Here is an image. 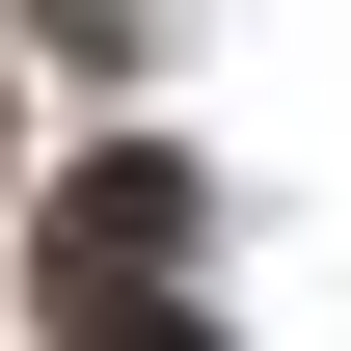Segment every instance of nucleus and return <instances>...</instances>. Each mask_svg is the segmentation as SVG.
<instances>
[{"label":"nucleus","mask_w":351,"mask_h":351,"mask_svg":"<svg viewBox=\"0 0 351 351\" xmlns=\"http://www.w3.org/2000/svg\"><path fill=\"white\" fill-rule=\"evenodd\" d=\"M27 243H54V324H135V298H162V243H189V162H82Z\"/></svg>","instance_id":"f257e3e1"},{"label":"nucleus","mask_w":351,"mask_h":351,"mask_svg":"<svg viewBox=\"0 0 351 351\" xmlns=\"http://www.w3.org/2000/svg\"><path fill=\"white\" fill-rule=\"evenodd\" d=\"M54 351H217V324H162V298H135V324H54Z\"/></svg>","instance_id":"f03ea898"}]
</instances>
